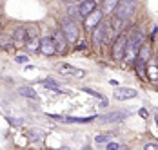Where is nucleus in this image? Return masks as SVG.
<instances>
[{
    "mask_svg": "<svg viewBox=\"0 0 158 150\" xmlns=\"http://www.w3.org/2000/svg\"><path fill=\"white\" fill-rule=\"evenodd\" d=\"M60 31L64 33V36L67 38V42H71V44H75L77 40H78V26H77V22H75V18H71V16H65L62 22H60Z\"/></svg>",
    "mask_w": 158,
    "mask_h": 150,
    "instance_id": "obj_1",
    "label": "nucleus"
},
{
    "mask_svg": "<svg viewBox=\"0 0 158 150\" xmlns=\"http://www.w3.org/2000/svg\"><path fill=\"white\" fill-rule=\"evenodd\" d=\"M142 44H143V33L140 29L133 31L131 38H127V47H126L127 60H131V58L136 56V53H138V49H140V45Z\"/></svg>",
    "mask_w": 158,
    "mask_h": 150,
    "instance_id": "obj_2",
    "label": "nucleus"
},
{
    "mask_svg": "<svg viewBox=\"0 0 158 150\" xmlns=\"http://www.w3.org/2000/svg\"><path fill=\"white\" fill-rule=\"evenodd\" d=\"M135 13V0H118L116 7H114V16L120 20H129Z\"/></svg>",
    "mask_w": 158,
    "mask_h": 150,
    "instance_id": "obj_3",
    "label": "nucleus"
},
{
    "mask_svg": "<svg viewBox=\"0 0 158 150\" xmlns=\"http://www.w3.org/2000/svg\"><path fill=\"white\" fill-rule=\"evenodd\" d=\"M126 47H127V36L124 33H118V36L113 42V58L116 61L126 58Z\"/></svg>",
    "mask_w": 158,
    "mask_h": 150,
    "instance_id": "obj_4",
    "label": "nucleus"
},
{
    "mask_svg": "<svg viewBox=\"0 0 158 150\" xmlns=\"http://www.w3.org/2000/svg\"><path fill=\"white\" fill-rule=\"evenodd\" d=\"M129 116L127 110H113L109 114H102L100 116V121L102 123H118V121H124Z\"/></svg>",
    "mask_w": 158,
    "mask_h": 150,
    "instance_id": "obj_5",
    "label": "nucleus"
},
{
    "mask_svg": "<svg viewBox=\"0 0 158 150\" xmlns=\"http://www.w3.org/2000/svg\"><path fill=\"white\" fill-rule=\"evenodd\" d=\"M56 71H58V74L62 76H77V78H84V71H80L77 67H73V65H69V63H58L56 65Z\"/></svg>",
    "mask_w": 158,
    "mask_h": 150,
    "instance_id": "obj_6",
    "label": "nucleus"
},
{
    "mask_svg": "<svg viewBox=\"0 0 158 150\" xmlns=\"http://www.w3.org/2000/svg\"><path fill=\"white\" fill-rule=\"evenodd\" d=\"M102 15H104V13H102L100 9H95L91 15H87L85 16V27H87V29H95L96 26L102 22Z\"/></svg>",
    "mask_w": 158,
    "mask_h": 150,
    "instance_id": "obj_7",
    "label": "nucleus"
},
{
    "mask_svg": "<svg viewBox=\"0 0 158 150\" xmlns=\"http://www.w3.org/2000/svg\"><path fill=\"white\" fill-rule=\"evenodd\" d=\"M53 42H55V49H56V53H65L67 51V38L64 36L62 31H58V33H55V36H53Z\"/></svg>",
    "mask_w": 158,
    "mask_h": 150,
    "instance_id": "obj_8",
    "label": "nucleus"
},
{
    "mask_svg": "<svg viewBox=\"0 0 158 150\" xmlns=\"http://www.w3.org/2000/svg\"><path fill=\"white\" fill-rule=\"evenodd\" d=\"M40 51L46 54V56H53L55 53H56V49H55V42H53V38H40Z\"/></svg>",
    "mask_w": 158,
    "mask_h": 150,
    "instance_id": "obj_9",
    "label": "nucleus"
},
{
    "mask_svg": "<svg viewBox=\"0 0 158 150\" xmlns=\"http://www.w3.org/2000/svg\"><path fill=\"white\" fill-rule=\"evenodd\" d=\"M136 90L135 89H127V87H124V89H116V92H114V100L116 101H124V100H131V98H136Z\"/></svg>",
    "mask_w": 158,
    "mask_h": 150,
    "instance_id": "obj_10",
    "label": "nucleus"
},
{
    "mask_svg": "<svg viewBox=\"0 0 158 150\" xmlns=\"http://www.w3.org/2000/svg\"><path fill=\"white\" fill-rule=\"evenodd\" d=\"M95 9H96L95 0H84V2L78 6V15L82 16V18H85L87 15H91Z\"/></svg>",
    "mask_w": 158,
    "mask_h": 150,
    "instance_id": "obj_11",
    "label": "nucleus"
},
{
    "mask_svg": "<svg viewBox=\"0 0 158 150\" xmlns=\"http://www.w3.org/2000/svg\"><path fill=\"white\" fill-rule=\"evenodd\" d=\"M11 38H13V44L20 47V45L26 42V38H27L26 29H24V27H18V29H15V33H13V36H11Z\"/></svg>",
    "mask_w": 158,
    "mask_h": 150,
    "instance_id": "obj_12",
    "label": "nucleus"
},
{
    "mask_svg": "<svg viewBox=\"0 0 158 150\" xmlns=\"http://www.w3.org/2000/svg\"><path fill=\"white\" fill-rule=\"evenodd\" d=\"M95 40L96 44L100 42H107V33H106V24H98L95 31Z\"/></svg>",
    "mask_w": 158,
    "mask_h": 150,
    "instance_id": "obj_13",
    "label": "nucleus"
},
{
    "mask_svg": "<svg viewBox=\"0 0 158 150\" xmlns=\"http://www.w3.org/2000/svg\"><path fill=\"white\" fill-rule=\"evenodd\" d=\"M58 118V116H56ZM58 120H64L65 123H91V121L96 120V116H89V118H77V116H69V118H58Z\"/></svg>",
    "mask_w": 158,
    "mask_h": 150,
    "instance_id": "obj_14",
    "label": "nucleus"
},
{
    "mask_svg": "<svg viewBox=\"0 0 158 150\" xmlns=\"http://www.w3.org/2000/svg\"><path fill=\"white\" fill-rule=\"evenodd\" d=\"M149 58H151V47L142 44V45H140V49H138V61L145 63Z\"/></svg>",
    "mask_w": 158,
    "mask_h": 150,
    "instance_id": "obj_15",
    "label": "nucleus"
},
{
    "mask_svg": "<svg viewBox=\"0 0 158 150\" xmlns=\"http://www.w3.org/2000/svg\"><path fill=\"white\" fill-rule=\"evenodd\" d=\"M18 92H20V96H24V98H29V100H40L38 98V94L35 92V89H31V87H20L18 89Z\"/></svg>",
    "mask_w": 158,
    "mask_h": 150,
    "instance_id": "obj_16",
    "label": "nucleus"
},
{
    "mask_svg": "<svg viewBox=\"0 0 158 150\" xmlns=\"http://www.w3.org/2000/svg\"><path fill=\"white\" fill-rule=\"evenodd\" d=\"M26 45H27V49H29L31 53H35V51L40 49V40H38L36 36H27V38H26Z\"/></svg>",
    "mask_w": 158,
    "mask_h": 150,
    "instance_id": "obj_17",
    "label": "nucleus"
},
{
    "mask_svg": "<svg viewBox=\"0 0 158 150\" xmlns=\"http://www.w3.org/2000/svg\"><path fill=\"white\" fill-rule=\"evenodd\" d=\"M13 38L9 36V34H0V49H4V51H7V49H11L13 47Z\"/></svg>",
    "mask_w": 158,
    "mask_h": 150,
    "instance_id": "obj_18",
    "label": "nucleus"
},
{
    "mask_svg": "<svg viewBox=\"0 0 158 150\" xmlns=\"http://www.w3.org/2000/svg\"><path fill=\"white\" fill-rule=\"evenodd\" d=\"M116 4H118V0H104V4H102V13H111V11H114Z\"/></svg>",
    "mask_w": 158,
    "mask_h": 150,
    "instance_id": "obj_19",
    "label": "nucleus"
},
{
    "mask_svg": "<svg viewBox=\"0 0 158 150\" xmlns=\"http://www.w3.org/2000/svg\"><path fill=\"white\" fill-rule=\"evenodd\" d=\"M111 27L114 33H122V27H124V20H120V18H113V22H111Z\"/></svg>",
    "mask_w": 158,
    "mask_h": 150,
    "instance_id": "obj_20",
    "label": "nucleus"
},
{
    "mask_svg": "<svg viewBox=\"0 0 158 150\" xmlns=\"http://www.w3.org/2000/svg\"><path fill=\"white\" fill-rule=\"evenodd\" d=\"M111 139H113V134H98V136H95L96 143H109Z\"/></svg>",
    "mask_w": 158,
    "mask_h": 150,
    "instance_id": "obj_21",
    "label": "nucleus"
},
{
    "mask_svg": "<svg viewBox=\"0 0 158 150\" xmlns=\"http://www.w3.org/2000/svg\"><path fill=\"white\" fill-rule=\"evenodd\" d=\"M42 85H44V87H49V89H53V90H58V83L53 81V80H42ZM58 92H60V90H58Z\"/></svg>",
    "mask_w": 158,
    "mask_h": 150,
    "instance_id": "obj_22",
    "label": "nucleus"
},
{
    "mask_svg": "<svg viewBox=\"0 0 158 150\" xmlns=\"http://www.w3.org/2000/svg\"><path fill=\"white\" fill-rule=\"evenodd\" d=\"M143 65H145V63H142V61H136V73H138V76H140L142 80H145V76H147V73H145Z\"/></svg>",
    "mask_w": 158,
    "mask_h": 150,
    "instance_id": "obj_23",
    "label": "nucleus"
},
{
    "mask_svg": "<svg viewBox=\"0 0 158 150\" xmlns=\"http://www.w3.org/2000/svg\"><path fill=\"white\" fill-rule=\"evenodd\" d=\"M84 92H87V94H89V96H95V98H98V100H100V98H104V96H102V94H100V92H96V90L89 89V87H85V89H84Z\"/></svg>",
    "mask_w": 158,
    "mask_h": 150,
    "instance_id": "obj_24",
    "label": "nucleus"
},
{
    "mask_svg": "<svg viewBox=\"0 0 158 150\" xmlns=\"http://www.w3.org/2000/svg\"><path fill=\"white\" fill-rule=\"evenodd\" d=\"M67 13H69V16H71V18H75V15H78V6L69 7V9H67Z\"/></svg>",
    "mask_w": 158,
    "mask_h": 150,
    "instance_id": "obj_25",
    "label": "nucleus"
},
{
    "mask_svg": "<svg viewBox=\"0 0 158 150\" xmlns=\"http://www.w3.org/2000/svg\"><path fill=\"white\" fill-rule=\"evenodd\" d=\"M149 76H151V80H156L158 78V69L156 67H149Z\"/></svg>",
    "mask_w": 158,
    "mask_h": 150,
    "instance_id": "obj_26",
    "label": "nucleus"
},
{
    "mask_svg": "<svg viewBox=\"0 0 158 150\" xmlns=\"http://www.w3.org/2000/svg\"><path fill=\"white\" fill-rule=\"evenodd\" d=\"M122 148V145H118V143H107V150H120Z\"/></svg>",
    "mask_w": 158,
    "mask_h": 150,
    "instance_id": "obj_27",
    "label": "nucleus"
},
{
    "mask_svg": "<svg viewBox=\"0 0 158 150\" xmlns=\"http://www.w3.org/2000/svg\"><path fill=\"white\" fill-rule=\"evenodd\" d=\"M29 134H31V139H38V137L42 136V132H40V130H31Z\"/></svg>",
    "mask_w": 158,
    "mask_h": 150,
    "instance_id": "obj_28",
    "label": "nucleus"
},
{
    "mask_svg": "<svg viewBox=\"0 0 158 150\" xmlns=\"http://www.w3.org/2000/svg\"><path fill=\"white\" fill-rule=\"evenodd\" d=\"M9 123H11V125H20L22 120H20V118H9Z\"/></svg>",
    "mask_w": 158,
    "mask_h": 150,
    "instance_id": "obj_29",
    "label": "nucleus"
},
{
    "mask_svg": "<svg viewBox=\"0 0 158 150\" xmlns=\"http://www.w3.org/2000/svg\"><path fill=\"white\" fill-rule=\"evenodd\" d=\"M15 60L18 61V63H26V61H27V56H16Z\"/></svg>",
    "mask_w": 158,
    "mask_h": 150,
    "instance_id": "obj_30",
    "label": "nucleus"
},
{
    "mask_svg": "<svg viewBox=\"0 0 158 150\" xmlns=\"http://www.w3.org/2000/svg\"><path fill=\"white\" fill-rule=\"evenodd\" d=\"M145 150H158V145H153V143H149V145H145Z\"/></svg>",
    "mask_w": 158,
    "mask_h": 150,
    "instance_id": "obj_31",
    "label": "nucleus"
},
{
    "mask_svg": "<svg viewBox=\"0 0 158 150\" xmlns=\"http://www.w3.org/2000/svg\"><path fill=\"white\" fill-rule=\"evenodd\" d=\"M138 114H140L142 118H147V116H149V112H147L145 109H140V110H138Z\"/></svg>",
    "mask_w": 158,
    "mask_h": 150,
    "instance_id": "obj_32",
    "label": "nucleus"
},
{
    "mask_svg": "<svg viewBox=\"0 0 158 150\" xmlns=\"http://www.w3.org/2000/svg\"><path fill=\"white\" fill-rule=\"evenodd\" d=\"M100 107H107V100L106 98H100Z\"/></svg>",
    "mask_w": 158,
    "mask_h": 150,
    "instance_id": "obj_33",
    "label": "nucleus"
},
{
    "mask_svg": "<svg viewBox=\"0 0 158 150\" xmlns=\"http://www.w3.org/2000/svg\"><path fill=\"white\" fill-rule=\"evenodd\" d=\"M85 45H87L85 42H82V44H80L78 47H77V49H78V51H82V49H85Z\"/></svg>",
    "mask_w": 158,
    "mask_h": 150,
    "instance_id": "obj_34",
    "label": "nucleus"
},
{
    "mask_svg": "<svg viewBox=\"0 0 158 150\" xmlns=\"http://www.w3.org/2000/svg\"><path fill=\"white\" fill-rule=\"evenodd\" d=\"M156 127H158V116H156Z\"/></svg>",
    "mask_w": 158,
    "mask_h": 150,
    "instance_id": "obj_35",
    "label": "nucleus"
},
{
    "mask_svg": "<svg viewBox=\"0 0 158 150\" xmlns=\"http://www.w3.org/2000/svg\"><path fill=\"white\" fill-rule=\"evenodd\" d=\"M67 2H75V0H67Z\"/></svg>",
    "mask_w": 158,
    "mask_h": 150,
    "instance_id": "obj_36",
    "label": "nucleus"
}]
</instances>
